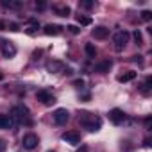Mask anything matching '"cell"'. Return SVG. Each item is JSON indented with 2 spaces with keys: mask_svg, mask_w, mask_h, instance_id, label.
Returning a JSON list of instances; mask_svg holds the SVG:
<instances>
[{
  "mask_svg": "<svg viewBox=\"0 0 152 152\" xmlns=\"http://www.w3.org/2000/svg\"><path fill=\"white\" fill-rule=\"evenodd\" d=\"M84 52H86L88 57H95L97 56V48L93 47V43H86L84 45Z\"/></svg>",
  "mask_w": 152,
  "mask_h": 152,
  "instance_id": "cell-19",
  "label": "cell"
},
{
  "mask_svg": "<svg viewBox=\"0 0 152 152\" xmlns=\"http://www.w3.org/2000/svg\"><path fill=\"white\" fill-rule=\"evenodd\" d=\"M95 6V2H90V0H83V2H81V7L83 9H91Z\"/></svg>",
  "mask_w": 152,
  "mask_h": 152,
  "instance_id": "cell-22",
  "label": "cell"
},
{
  "mask_svg": "<svg viewBox=\"0 0 152 152\" xmlns=\"http://www.w3.org/2000/svg\"><path fill=\"white\" fill-rule=\"evenodd\" d=\"M129 38H131V34L127 32V31H118L115 36H113V43H115V50H118V52H122L124 48H125V45L129 43Z\"/></svg>",
  "mask_w": 152,
  "mask_h": 152,
  "instance_id": "cell-3",
  "label": "cell"
},
{
  "mask_svg": "<svg viewBox=\"0 0 152 152\" xmlns=\"http://www.w3.org/2000/svg\"><path fill=\"white\" fill-rule=\"evenodd\" d=\"M136 72H132V70H127V72H124V73H120L118 77H116V81L118 83H131V81H134L136 79Z\"/></svg>",
  "mask_w": 152,
  "mask_h": 152,
  "instance_id": "cell-13",
  "label": "cell"
},
{
  "mask_svg": "<svg viewBox=\"0 0 152 152\" xmlns=\"http://www.w3.org/2000/svg\"><path fill=\"white\" fill-rule=\"evenodd\" d=\"M22 143H23V147H25L27 150H34V148L39 145V138H38V134H34V132H27V134L23 136Z\"/></svg>",
  "mask_w": 152,
  "mask_h": 152,
  "instance_id": "cell-4",
  "label": "cell"
},
{
  "mask_svg": "<svg viewBox=\"0 0 152 152\" xmlns=\"http://www.w3.org/2000/svg\"><path fill=\"white\" fill-rule=\"evenodd\" d=\"M15 124L9 115H0V129H11Z\"/></svg>",
  "mask_w": 152,
  "mask_h": 152,
  "instance_id": "cell-15",
  "label": "cell"
},
{
  "mask_svg": "<svg viewBox=\"0 0 152 152\" xmlns=\"http://www.w3.org/2000/svg\"><path fill=\"white\" fill-rule=\"evenodd\" d=\"M54 11H56V15L57 16H70V13H72V9L68 7V6H54Z\"/></svg>",
  "mask_w": 152,
  "mask_h": 152,
  "instance_id": "cell-16",
  "label": "cell"
},
{
  "mask_svg": "<svg viewBox=\"0 0 152 152\" xmlns=\"http://www.w3.org/2000/svg\"><path fill=\"white\" fill-rule=\"evenodd\" d=\"M150 83H152V77H147V81L140 86V91H141V95H150Z\"/></svg>",
  "mask_w": 152,
  "mask_h": 152,
  "instance_id": "cell-18",
  "label": "cell"
},
{
  "mask_svg": "<svg viewBox=\"0 0 152 152\" xmlns=\"http://www.w3.org/2000/svg\"><path fill=\"white\" fill-rule=\"evenodd\" d=\"M150 18H152V13L150 11H141V20L143 22H150Z\"/></svg>",
  "mask_w": 152,
  "mask_h": 152,
  "instance_id": "cell-23",
  "label": "cell"
},
{
  "mask_svg": "<svg viewBox=\"0 0 152 152\" xmlns=\"http://www.w3.org/2000/svg\"><path fill=\"white\" fill-rule=\"evenodd\" d=\"M73 86H75V88H83V86H84V81H83V79L73 81Z\"/></svg>",
  "mask_w": 152,
  "mask_h": 152,
  "instance_id": "cell-27",
  "label": "cell"
},
{
  "mask_svg": "<svg viewBox=\"0 0 152 152\" xmlns=\"http://www.w3.org/2000/svg\"><path fill=\"white\" fill-rule=\"evenodd\" d=\"M66 29H68V31H70L72 34H79V32H81V29H79L77 25H68Z\"/></svg>",
  "mask_w": 152,
  "mask_h": 152,
  "instance_id": "cell-25",
  "label": "cell"
},
{
  "mask_svg": "<svg viewBox=\"0 0 152 152\" xmlns=\"http://www.w3.org/2000/svg\"><path fill=\"white\" fill-rule=\"evenodd\" d=\"M2 79H4V73H2V72H0V81H2Z\"/></svg>",
  "mask_w": 152,
  "mask_h": 152,
  "instance_id": "cell-31",
  "label": "cell"
},
{
  "mask_svg": "<svg viewBox=\"0 0 152 152\" xmlns=\"http://www.w3.org/2000/svg\"><path fill=\"white\" fill-rule=\"evenodd\" d=\"M7 31H13V32H16V31H20V27H18V23L7 22Z\"/></svg>",
  "mask_w": 152,
  "mask_h": 152,
  "instance_id": "cell-24",
  "label": "cell"
},
{
  "mask_svg": "<svg viewBox=\"0 0 152 152\" xmlns=\"http://www.w3.org/2000/svg\"><path fill=\"white\" fill-rule=\"evenodd\" d=\"M77 22H79L81 25H91V18H90V16H83V15H79V16H77Z\"/></svg>",
  "mask_w": 152,
  "mask_h": 152,
  "instance_id": "cell-20",
  "label": "cell"
},
{
  "mask_svg": "<svg viewBox=\"0 0 152 152\" xmlns=\"http://www.w3.org/2000/svg\"><path fill=\"white\" fill-rule=\"evenodd\" d=\"M91 36L95 38V39H106L107 36H109V29H106V27H95L93 31H91Z\"/></svg>",
  "mask_w": 152,
  "mask_h": 152,
  "instance_id": "cell-12",
  "label": "cell"
},
{
  "mask_svg": "<svg viewBox=\"0 0 152 152\" xmlns=\"http://www.w3.org/2000/svg\"><path fill=\"white\" fill-rule=\"evenodd\" d=\"M47 70H48L50 73L64 72V63H63V61H48V63H47Z\"/></svg>",
  "mask_w": 152,
  "mask_h": 152,
  "instance_id": "cell-10",
  "label": "cell"
},
{
  "mask_svg": "<svg viewBox=\"0 0 152 152\" xmlns=\"http://www.w3.org/2000/svg\"><path fill=\"white\" fill-rule=\"evenodd\" d=\"M111 66H113V61H111V59H104V61H100V63L95 66V70H97L99 73H107V72L111 70Z\"/></svg>",
  "mask_w": 152,
  "mask_h": 152,
  "instance_id": "cell-14",
  "label": "cell"
},
{
  "mask_svg": "<svg viewBox=\"0 0 152 152\" xmlns=\"http://www.w3.org/2000/svg\"><path fill=\"white\" fill-rule=\"evenodd\" d=\"M61 138H63V141H66L70 145H77L81 141V134L77 131H66V132H63Z\"/></svg>",
  "mask_w": 152,
  "mask_h": 152,
  "instance_id": "cell-8",
  "label": "cell"
},
{
  "mask_svg": "<svg viewBox=\"0 0 152 152\" xmlns=\"http://www.w3.org/2000/svg\"><path fill=\"white\" fill-rule=\"evenodd\" d=\"M6 148H7V143H6V140H0V152H6Z\"/></svg>",
  "mask_w": 152,
  "mask_h": 152,
  "instance_id": "cell-28",
  "label": "cell"
},
{
  "mask_svg": "<svg viewBox=\"0 0 152 152\" xmlns=\"http://www.w3.org/2000/svg\"><path fill=\"white\" fill-rule=\"evenodd\" d=\"M61 31H63V27H61V25H56V23H48V25L43 27V32H45L47 36H59Z\"/></svg>",
  "mask_w": 152,
  "mask_h": 152,
  "instance_id": "cell-11",
  "label": "cell"
},
{
  "mask_svg": "<svg viewBox=\"0 0 152 152\" xmlns=\"http://www.w3.org/2000/svg\"><path fill=\"white\" fill-rule=\"evenodd\" d=\"M48 152H56V150H48Z\"/></svg>",
  "mask_w": 152,
  "mask_h": 152,
  "instance_id": "cell-32",
  "label": "cell"
},
{
  "mask_svg": "<svg viewBox=\"0 0 152 152\" xmlns=\"http://www.w3.org/2000/svg\"><path fill=\"white\" fill-rule=\"evenodd\" d=\"M36 97H38V100H39L43 106H52V104L56 102V97H54L50 91H47V90H39V91L36 93Z\"/></svg>",
  "mask_w": 152,
  "mask_h": 152,
  "instance_id": "cell-6",
  "label": "cell"
},
{
  "mask_svg": "<svg viewBox=\"0 0 152 152\" xmlns=\"http://www.w3.org/2000/svg\"><path fill=\"white\" fill-rule=\"evenodd\" d=\"M0 31H7V22L0 20Z\"/></svg>",
  "mask_w": 152,
  "mask_h": 152,
  "instance_id": "cell-29",
  "label": "cell"
},
{
  "mask_svg": "<svg viewBox=\"0 0 152 152\" xmlns=\"http://www.w3.org/2000/svg\"><path fill=\"white\" fill-rule=\"evenodd\" d=\"M0 48H2V56L11 59L16 56V47L11 43V41H2V45H0Z\"/></svg>",
  "mask_w": 152,
  "mask_h": 152,
  "instance_id": "cell-9",
  "label": "cell"
},
{
  "mask_svg": "<svg viewBox=\"0 0 152 152\" xmlns=\"http://www.w3.org/2000/svg\"><path fill=\"white\" fill-rule=\"evenodd\" d=\"M11 120H13V124H18V122H25V124H31V120H27L29 118V109L25 107V106H15L13 109H11Z\"/></svg>",
  "mask_w": 152,
  "mask_h": 152,
  "instance_id": "cell-2",
  "label": "cell"
},
{
  "mask_svg": "<svg viewBox=\"0 0 152 152\" xmlns=\"http://www.w3.org/2000/svg\"><path fill=\"white\" fill-rule=\"evenodd\" d=\"M2 6L7 7V9H20L22 2H20V0H2Z\"/></svg>",
  "mask_w": 152,
  "mask_h": 152,
  "instance_id": "cell-17",
  "label": "cell"
},
{
  "mask_svg": "<svg viewBox=\"0 0 152 152\" xmlns=\"http://www.w3.org/2000/svg\"><path fill=\"white\" fill-rule=\"evenodd\" d=\"M52 116H54V122H56L57 125H64V124L70 120V113H68L64 107H59V109H56Z\"/></svg>",
  "mask_w": 152,
  "mask_h": 152,
  "instance_id": "cell-5",
  "label": "cell"
},
{
  "mask_svg": "<svg viewBox=\"0 0 152 152\" xmlns=\"http://www.w3.org/2000/svg\"><path fill=\"white\" fill-rule=\"evenodd\" d=\"M145 127H147V129H150V116H148V118H145Z\"/></svg>",
  "mask_w": 152,
  "mask_h": 152,
  "instance_id": "cell-30",
  "label": "cell"
},
{
  "mask_svg": "<svg viewBox=\"0 0 152 152\" xmlns=\"http://www.w3.org/2000/svg\"><path fill=\"white\" fill-rule=\"evenodd\" d=\"M132 38H134V41H136V45H141L143 43V36H141V32L136 29L134 32H132Z\"/></svg>",
  "mask_w": 152,
  "mask_h": 152,
  "instance_id": "cell-21",
  "label": "cell"
},
{
  "mask_svg": "<svg viewBox=\"0 0 152 152\" xmlns=\"http://www.w3.org/2000/svg\"><path fill=\"white\" fill-rule=\"evenodd\" d=\"M79 120H81L83 127H84V129H88L90 132L99 131V129H100V125H102L100 118H99V116H95V115H91V113H88V111H83V113L79 115Z\"/></svg>",
  "mask_w": 152,
  "mask_h": 152,
  "instance_id": "cell-1",
  "label": "cell"
},
{
  "mask_svg": "<svg viewBox=\"0 0 152 152\" xmlns=\"http://www.w3.org/2000/svg\"><path fill=\"white\" fill-rule=\"evenodd\" d=\"M107 116H109V122H111V124H115V125H120V124L125 120V113H124L122 109H118V107L111 109V111L107 113Z\"/></svg>",
  "mask_w": 152,
  "mask_h": 152,
  "instance_id": "cell-7",
  "label": "cell"
},
{
  "mask_svg": "<svg viewBox=\"0 0 152 152\" xmlns=\"http://www.w3.org/2000/svg\"><path fill=\"white\" fill-rule=\"evenodd\" d=\"M34 7H36L38 11H43V9L47 7V4H45V2H36V6H34Z\"/></svg>",
  "mask_w": 152,
  "mask_h": 152,
  "instance_id": "cell-26",
  "label": "cell"
}]
</instances>
